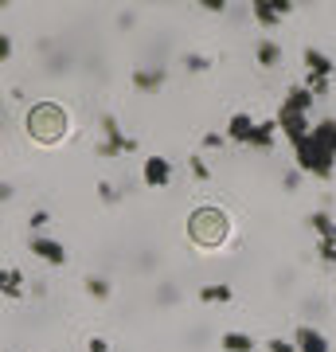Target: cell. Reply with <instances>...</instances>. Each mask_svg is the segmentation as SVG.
Here are the masks:
<instances>
[{"label":"cell","mask_w":336,"mask_h":352,"mask_svg":"<svg viewBox=\"0 0 336 352\" xmlns=\"http://www.w3.org/2000/svg\"><path fill=\"white\" fill-rule=\"evenodd\" d=\"M298 157V173H309L317 180H328L336 168V118H321L313 122L309 133L293 145Z\"/></svg>","instance_id":"1"},{"label":"cell","mask_w":336,"mask_h":352,"mask_svg":"<svg viewBox=\"0 0 336 352\" xmlns=\"http://www.w3.org/2000/svg\"><path fill=\"white\" fill-rule=\"evenodd\" d=\"M317 106V98H313L305 87H289V94L282 98V106H278V118H274V126L278 129H286V141L289 145H298L305 133H309V110Z\"/></svg>","instance_id":"2"},{"label":"cell","mask_w":336,"mask_h":352,"mask_svg":"<svg viewBox=\"0 0 336 352\" xmlns=\"http://www.w3.org/2000/svg\"><path fill=\"white\" fill-rule=\"evenodd\" d=\"M27 129H32V138H36V141L55 145V141L67 133V113H63L59 106H51V102L32 106V113H27Z\"/></svg>","instance_id":"3"},{"label":"cell","mask_w":336,"mask_h":352,"mask_svg":"<svg viewBox=\"0 0 336 352\" xmlns=\"http://www.w3.org/2000/svg\"><path fill=\"white\" fill-rule=\"evenodd\" d=\"M188 235L203 247H219L227 239V215L219 208H199L192 219H188Z\"/></svg>","instance_id":"4"},{"label":"cell","mask_w":336,"mask_h":352,"mask_svg":"<svg viewBox=\"0 0 336 352\" xmlns=\"http://www.w3.org/2000/svg\"><path fill=\"white\" fill-rule=\"evenodd\" d=\"M102 138H106V141H98V157H122V153L137 149V141L117 126V118H113V113H102Z\"/></svg>","instance_id":"5"},{"label":"cell","mask_w":336,"mask_h":352,"mask_svg":"<svg viewBox=\"0 0 336 352\" xmlns=\"http://www.w3.org/2000/svg\"><path fill=\"white\" fill-rule=\"evenodd\" d=\"M27 251L36 254V258H43L47 266H67V247L59 239H51V235H32Z\"/></svg>","instance_id":"6"},{"label":"cell","mask_w":336,"mask_h":352,"mask_svg":"<svg viewBox=\"0 0 336 352\" xmlns=\"http://www.w3.org/2000/svg\"><path fill=\"white\" fill-rule=\"evenodd\" d=\"M289 12H293L289 0H254V20H258L262 28H278Z\"/></svg>","instance_id":"7"},{"label":"cell","mask_w":336,"mask_h":352,"mask_svg":"<svg viewBox=\"0 0 336 352\" xmlns=\"http://www.w3.org/2000/svg\"><path fill=\"white\" fill-rule=\"evenodd\" d=\"M141 180L149 184V188H164L168 180H172V164L164 161V157H145V168H141Z\"/></svg>","instance_id":"8"},{"label":"cell","mask_w":336,"mask_h":352,"mask_svg":"<svg viewBox=\"0 0 336 352\" xmlns=\"http://www.w3.org/2000/svg\"><path fill=\"white\" fill-rule=\"evenodd\" d=\"M293 349H298V352H328V340H324L321 329L298 325V333H293Z\"/></svg>","instance_id":"9"},{"label":"cell","mask_w":336,"mask_h":352,"mask_svg":"<svg viewBox=\"0 0 336 352\" xmlns=\"http://www.w3.org/2000/svg\"><path fill=\"white\" fill-rule=\"evenodd\" d=\"M129 82H133L141 94H157V90L164 87V71H161V67H141V71H133Z\"/></svg>","instance_id":"10"},{"label":"cell","mask_w":336,"mask_h":352,"mask_svg":"<svg viewBox=\"0 0 336 352\" xmlns=\"http://www.w3.org/2000/svg\"><path fill=\"white\" fill-rule=\"evenodd\" d=\"M250 129H254V118L247 110L231 113V122H227V141H238V145H247L250 141Z\"/></svg>","instance_id":"11"},{"label":"cell","mask_w":336,"mask_h":352,"mask_svg":"<svg viewBox=\"0 0 336 352\" xmlns=\"http://www.w3.org/2000/svg\"><path fill=\"white\" fill-rule=\"evenodd\" d=\"M274 138H278V126H274V122H254L247 145H254V149H274V145H278Z\"/></svg>","instance_id":"12"},{"label":"cell","mask_w":336,"mask_h":352,"mask_svg":"<svg viewBox=\"0 0 336 352\" xmlns=\"http://www.w3.org/2000/svg\"><path fill=\"white\" fill-rule=\"evenodd\" d=\"M0 294L4 298H24V274L16 266H4L0 270Z\"/></svg>","instance_id":"13"},{"label":"cell","mask_w":336,"mask_h":352,"mask_svg":"<svg viewBox=\"0 0 336 352\" xmlns=\"http://www.w3.org/2000/svg\"><path fill=\"white\" fill-rule=\"evenodd\" d=\"M254 59H258L266 71H270V67H278V63H282V43H274V39H262V43H254Z\"/></svg>","instance_id":"14"},{"label":"cell","mask_w":336,"mask_h":352,"mask_svg":"<svg viewBox=\"0 0 336 352\" xmlns=\"http://www.w3.org/2000/svg\"><path fill=\"white\" fill-rule=\"evenodd\" d=\"M231 298H235V294H231L227 282H212V286L199 289V302H203V305H227Z\"/></svg>","instance_id":"15"},{"label":"cell","mask_w":336,"mask_h":352,"mask_svg":"<svg viewBox=\"0 0 336 352\" xmlns=\"http://www.w3.org/2000/svg\"><path fill=\"white\" fill-rule=\"evenodd\" d=\"M223 349L227 352H254V337H247V333H223Z\"/></svg>","instance_id":"16"},{"label":"cell","mask_w":336,"mask_h":352,"mask_svg":"<svg viewBox=\"0 0 336 352\" xmlns=\"http://www.w3.org/2000/svg\"><path fill=\"white\" fill-rule=\"evenodd\" d=\"M87 294L94 298V302H106V298H110V282H106V278H98V274H90L87 278Z\"/></svg>","instance_id":"17"},{"label":"cell","mask_w":336,"mask_h":352,"mask_svg":"<svg viewBox=\"0 0 336 352\" xmlns=\"http://www.w3.org/2000/svg\"><path fill=\"white\" fill-rule=\"evenodd\" d=\"M184 67L188 71H196V75H203V71H212V59H208V55H188Z\"/></svg>","instance_id":"18"},{"label":"cell","mask_w":336,"mask_h":352,"mask_svg":"<svg viewBox=\"0 0 336 352\" xmlns=\"http://www.w3.org/2000/svg\"><path fill=\"white\" fill-rule=\"evenodd\" d=\"M266 352H298V349H293V340H286V337H270L266 340Z\"/></svg>","instance_id":"19"},{"label":"cell","mask_w":336,"mask_h":352,"mask_svg":"<svg viewBox=\"0 0 336 352\" xmlns=\"http://www.w3.org/2000/svg\"><path fill=\"white\" fill-rule=\"evenodd\" d=\"M98 196H102V200H106V204H117V200H122V192L113 188L110 180H102V184H98Z\"/></svg>","instance_id":"20"},{"label":"cell","mask_w":336,"mask_h":352,"mask_svg":"<svg viewBox=\"0 0 336 352\" xmlns=\"http://www.w3.org/2000/svg\"><path fill=\"white\" fill-rule=\"evenodd\" d=\"M223 145H227L223 133H215V129H212V133H203V149H223Z\"/></svg>","instance_id":"21"},{"label":"cell","mask_w":336,"mask_h":352,"mask_svg":"<svg viewBox=\"0 0 336 352\" xmlns=\"http://www.w3.org/2000/svg\"><path fill=\"white\" fill-rule=\"evenodd\" d=\"M192 176H196V180H208V176H212V168L203 164V157H192Z\"/></svg>","instance_id":"22"},{"label":"cell","mask_w":336,"mask_h":352,"mask_svg":"<svg viewBox=\"0 0 336 352\" xmlns=\"http://www.w3.org/2000/svg\"><path fill=\"white\" fill-rule=\"evenodd\" d=\"M87 352H110V344H106L102 337H90L87 340Z\"/></svg>","instance_id":"23"},{"label":"cell","mask_w":336,"mask_h":352,"mask_svg":"<svg viewBox=\"0 0 336 352\" xmlns=\"http://www.w3.org/2000/svg\"><path fill=\"white\" fill-rule=\"evenodd\" d=\"M8 55H12V39H8V36H4V32H0V63H4Z\"/></svg>","instance_id":"24"},{"label":"cell","mask_w":336,"mask_h":352,"mask_svg":"<svg viewBox=\"0 0 336 352\" xmlns=\"http://www.w3.org/2000/svg\"><path fill=\"white\" fill-rule=\"evenodd\" d=\"M47 219H51V215L43 212V208H39V212H32V231H36V227H43V223H47Z\"/></svg>","instance_id":"25"},{"label":"cell","mask_w":336,"mask_h":352,"mask_svg":"<svg viewBox=\"0 0 336 352\" xmlns=\"http://www.w3.org/2000/svg\"><path fill=\"white\" fill-rule=\"evenodd\" d=\"M301 184V173H286V192H293Z\"/></svg>","instance_id":"26"},{"label":"cell","mask_w":336,"mask_h":352,"mask_svg":"<svg viewBox=\"0 0 336 352\" xmlns=\"http://www.w3.org/2000/svg\"><path fill=\"white\" fill-rule=\"evenodd\" d=\"M4 200H12V184H0V204Z\"/></svg>","instance_id":"27"}]
</instances>
